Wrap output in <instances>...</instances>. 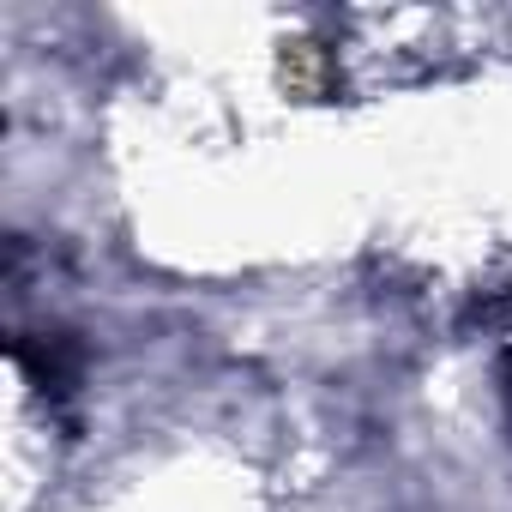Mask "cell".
Wrapping results in <instances>:
<instances>
[{
  "label": "cell",
  "mask_w": 512,
  "mask_h": 512,
  "mask_svg": "<svg viewBox=\"0 0 512 512\" xmlns=\"http://www.w3.org/2000/svg\"><path fill=\"white\" fill-rule=\"evenodd\" d=\"M13 362L25 368V380L43 392V398H73L79 386V344L67 332H19L13 338Z\"/></svg>",
  "instance_id": "cell-1"
},
{
  "label": "cell",
  "mask_w": 512,
  "mask_h": 512,
  "mask_svg": "<svg viewBox=\"0 0 512 512\" xmlns=\"http://www.w3.org/2000/svg\"><path fill=\"white\" fill-rule=\"evenodd\" d=\"M500 386H506V416H512V350H506V368H500Z\"/></svg>",
  "instance_id": "cell-2"
}]
</instances>
